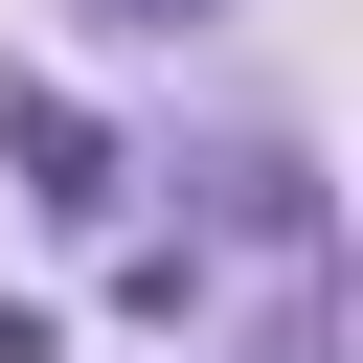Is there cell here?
<instances>
[{"label": "cell", "instance_id": "obj_3", "mask_svg": "<svg viewBox=\"0 0 363 363\" xmlns=\"http://www.w3.org/2000/svg\"><path fill=\"white\" fill-rule=\"evenodd\" d=\"M0 363H68V340H45V318H23V295H0Z\"/></svg>", "mask_w": 363, "mask_h": 363}, {"label": "cell", "instance_id": "obj_2", "mask_svg": "<svg viewBox=\"0 0 363 363\" xmlns=\"http://www.w3.org/2000/svg\"><path fill=\"white\" fill-rule=\"evenodd\" d=\"M91 23H113V45H159V23H204V0H91Z\"/></svg>", "mask_w": 363, "mask_h": 363}, {"label": "cell", "instance_id": "obj_1", "mask_svg": "<svg viewBox=\"0 0 363 363\" xmlns=\"http://www.w3.org/2000/svg\"><path fill=\"white\" fill-rule=\"evenodd\" d=\"M0 159H23V204H45V227H113V182H136V159H113L45 68H0Z\"/></svg>", "mask_w": 363, "mask_h": 363}]
</instances>
